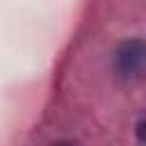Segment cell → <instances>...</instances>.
Here are the masks:
<instances>
[{"label": "cell", "mask_w": 146, "mask_h": 146, "mask_svg": "<svg viewBox=\"0 0 146 146\" xmlns=\"http://www.w3.org/2000/svg\"><path fill=\"white\" fill-rule=\"evenodd\" d=\"M114 73L125 80L135 82L146 75V41L144 39H125L116 46L112 57Z\"/></svg>", "instance_id": "6da1fadb"}, {"label": "cell", "mask_w": 146, "mask_h": 146, "mask_svg": "<svg viewBox=\"0 0 146 146\" xmlns=\"http://www.w3.org/2000/svg\"><path fill=\"white\" fill-rule=\"evenodd\" d=\"M135 137H137V141H139L141 146H146V116L137 121V125H135Z\"/></svg>", "instance_id": "7a4b0ae2"}, {"label": "cell", "mask_w": 146, "mask_h": 146, "mask_svg": "<svg viewBox=\"0 0 146 146\" xmlns=\"http://www.w3.org/2000/svg\"><path fill=\"white\" fill-rule=\"evenodd\" d=\"M50 146H78V144H73V141H55Z\"/></svg>", "instance_id": "3957f363"}]
</instances>
